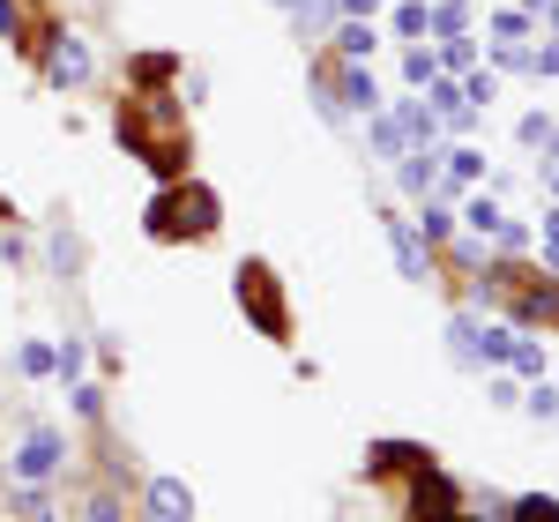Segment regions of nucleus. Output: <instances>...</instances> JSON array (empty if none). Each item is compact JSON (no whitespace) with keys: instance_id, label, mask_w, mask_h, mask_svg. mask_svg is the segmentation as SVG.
Listing matches in <instances>:
<instances>
[{"instance_id":"f257e3e1","label":"nucleus","mask_w":559,"mask_h":522,"mask_svg":"<svg viewBox=\"0 0 559 522\" xmlns=\"http://www.w3.org/2000/svg\"><path fill=\"white\" fill-rule=\"evenodd\" d=\"M120 142H128V157H142L150 173H187V120H179L173 97H128L120 105Z\"/></svg>"},{"instance_id":"f03ea898","label":"nucleus","mask_w":559,"mask_h":522,"mask_svg":"<svg viewBox=\"0 0 559 522\" xmlns=\"http://www.w3.org/2000/svg\"><path fill=\"white\" fill-rule=\"evenodd\" d=\"M210 232H216V194L202 179L165 187V194L150 202V239H210Z\"/></svg>"},{"instance_id":"7ed1b4c3","label":"nucleus","mask_w":559,"mask_h":522,"mask_svg":"<svg viewBox=\"0 0 559 522\" xmlns=\"http://www.w3.org/2000/svg\"><path fill=\"white\" fill-rule=\"evenodd\" d=\"M239 306L254 313V329L269 344H284L292 336V306H284V284H276V269L269 261H239Z\"/></svg>"},{"instance_id":"20e7f679","label":"nucleus","mask_w":559,"mask_h":522,"mask_svg":"<svg viewBox=\"0 0 559 522\" xmlns=\"http://www.w3.org/2000/svg\"><path fill=\"white\" fill-rule=\"evenodd\" d=\"M45 75H52L60 90L90 83V45L75 38V31H52V45H45Z\"/></svg>"},{"instance_id":"39448f33","label":"nucleus","mask_w":559,"mask_h":522,"mask_svg":"<svg viewBox=\"0 0 559 522\" xmlns=\"http://www.w3.org/2000/svg\"><path fill=\"white\" fill-rule=\"evenodd\" d=\"M411 515H418V522H440V515H455V485L440 478L432 463H418V485H411Z\"/></svg>"},{"instance_id":"423d86ee","label":"nucleus","mask_w":559,"mask_h":522,"mask_svg":"<svg viewBox=\"0 0 559 522\" xmlns=\"http://www.w3.org/2000/svg\"><path fill=\"white\" fill-rule=\"evenodd\" d=\"M52 471H60V434H45V426H38V434L23 440V455H15V478L38 485V478H52Z\"/></svg>"},{"instance_id":"0eeeda50","label":"nucleus","mask_w":559,"mask_h":522,"mask_svg":"<svg viewBox=\"0 0 559 522\" xmlns=\"http://www.w3.org/2000/svg\"><path fill=\"white\" fill-rule=\"evenodd\" d=\"M150 515L157 522H194V493H187L179 478H157L150 485Z\"/></svg>"},{"instance_id":"6e6552de","label":"nucleus","mask_w":559,"mask_h":522,"mask_svg":"<svg viewBox=\"0 0 559 522\" xmlns=\"http://www.w3.org/2000/svg\"><path fill=\"white\" fill-rule=\"evenodd\" d=\"M388 239H395V269H403L411 284H426V247H418V232L403 217H388Z\"/></svg>"},{"instance_id":"1a4fd4ad","label":"nucleus","mask_w":559,"mask_h":522,"mask_svg":"<svg viewBox=\"0 0 559 522\" xmlns=\"http://www.w3.org/2000/svg\"><path fill=\"white\" fill-rule=\"evenodd\" d=\"M426 463V448H411V440H388V448H373V471H418Z\"/></svg>"},{"instance_id":"9d476101","label":"nucleus","mask_w":559,"mask_h":522,"mask_svg":"<svg viewBox=\"0 0 559 522\" xmlns=\"http://www.w3.org/2000/svg\"><path fill=\"white\" fill-rule=\"evenodd\" d=\"M448 336H455V358H463V366H471V358H485V329H477V321H455Z\"/></svg>"},{"instance_id":"9b49d317","label":"nucleus","mask_w":559,"mask_h":522,"mask_svg":"<svg viewBox=\"0 0 559 522\" xmlns=\"http://www.w3.org/2000/svg\"><path fill=\"white\" fill-rule=\"evenodd\" d=\"M173 68H179L173 52H142V60H134V75H142L150 90H157V83H173Z\"/></svg>"},{"instance_id":"f8f14e48","label":"nucleus","mask_w":559,"mask_h":522,"mask_svg":"<svg viewBox=\"0 0 559 522\" xmlns=\"http://www.w3.org/2000/svg\"><path fill=\"white\" fill-rule=\"evenodd\" d=\"M508 522H559V500L530 493V500H515V515H508Z\"/></svg>"},{"instance_id":"ddd939ff","label":"nucleus","mask_w":559,"mask_h":522,"mask_svg":"<svg viewBox=\"0 0 559 522\" xmlns=\"http://www.w3.org/2000/svg\"><path fill=\"white\" fill-rule=\"evenodd\" d=\"M344 105L373 112V75H366V68H350V75H344Z\"/></svg>"},{"instance_id":"4468645a","label":"nucleus","mask_w":559,"mask_h":522,"mask_svg":"<svg viewBox=\"0 0 559 522\" xmlns=\"http://www.w3.org/2000/svg\"><path fill=\"white\" fill-rule=\"evenodd\" d=\"M329 15H336V0H299V38H313Z\"/></svg>"},{"instance_id":"2eb2a0df","label":"nucleus","mask_w":559,"mask_h":522,"mask_svg":"<svg viewBox=\"0 0 559 522\" xmlns=\"http://www.w3.org/2000/svg\"><path fill=\"white\" fill-rule=\"evenodd\" d=\"M336 45H344L350 60H358V52H373V23H344V31H336Z\"/></svg>"},{"instance_id":"dca6fc26","label":"nucleus","mask_w":559,"mask_h":522,"mask_svg":"<svg viewBox=\"0 0 559 522\" xmlns=\"http://www.w3.org/2000/svg\"><path fill=\"white\" fill-rule=\"evenodd\" d=\"M373 150H381V157H403V128H395V120H373Z\"/></svg>"},{"instance_id":"f3484780","label":"nucleus","mask_w":559,"mask_h":522,"mask_svg":"<svg viewBox=\"0 0 559 522\" xmlns=\"http://www.w3.org/2000/svg\"><path fill=\"white\" fill-rule=\"evenodd\" d=\"M463 217H471V232H500V224H508V217H500V210H492V202H485V194H477V202H471V210H463Z\"/></svg>"},{"instance_id":"a211bd4d","label":"nucleus","mask_w":559,"mask_h":522,"mask_svg":"<svg viewBox=\"0 0 559 522\" xmlns=\"http://www.w3.org/2000/svg\"><path fill=\"white\" fill-rule=\"evenodd\" d=\"M432 120H440V112H426V105H403V120H395V128H411L418 142H426V134H432Z\"/></svg>"},{"instance_id":"6ab92c4d","label":"nucleus","mask_w":559,"mask_h":522,"mask_svg":"<svg viewBox=\"0 0 559 522\" xmlns=\"http://www.w3.org/2000/svg\"><path fill=\"white\" fill-rule=\"evenodd\" d=\"M395 31H403V38H418V31H426V8H418V0H403V8H395Z\"/></svg>"},{"instance_id":"aec40b11","label":"nucleus","mask_w":559,"mask_h":522,"mask_svg":"<svg viewBox=\"0 0 559 522\" xmlns=\"http://www.w3.org/2000/svg\"><path fill=\"white\" fill-rule=\"evenodd\" d=\"M508 358H515L522 373H545V351H537V344H508Z\"/></svg>"},{"instance_id":"412c9836","label":"nucleus","mask_w":559,"mask_h":522,"mask_svg":"<svg viewBox=\"0 0 559 522\" xmlns=\"http://www.w3.org/2000/svg\"><path fill=\"white\" fill-rule=\"evenodd\" d=\"M15 515H23V522H52V500H38V493H23V500H15Z\"/></svg>"},{"instance_id":"4be33fe9","label":"nucleus","mask_w":559,"mask_h":522,"mask_svg":"<svg viewBox=\"0 0 559 522\" xmlns=\"http://www.w3.org/2000/svg\"><path fill=\"white\" fill-rule=\"evenodd\" d=\"M448 173H455V179H477V150H448Z\"/></svg>"},{"instance_id":"5701e85b","label":"nucleus","mask_w":559,"mask_h":522,"mask_svg":"<svg viewBox=\"0 0 559 522\" xmlns=\"http://www.w3.org/2000/svg\"><path fill=\"white\" fill-rule=\"evenodd\" d=\"M23 31V15H15V0H0V38H15Z\"/></svg>"},{"instance_id":"b1692460","label":"nucleus","mask_w":559,"mask_h":522,"mask_svg":"<svg viewBox=\"0 0 559 522\" xmlns=\"http://www.w3.org/2000/svg\"><path fill=\"white\" fill-rule=\"evenodd\" d=\"M530 68H537V75H559V45H545V52H537Z\"/></svg>"},{"instance_id":"393cba45","label":"nucleus","mask_w":559,"mask_h":522,"mask_svg":"<svg viewBox=\"0 0 559 522\" xmlns=\"http://www.w3.org/2000/svg\"><path fill=\"white\" fill-rule=\"evenodd\" d=\"M545 254L559 261V217H545Z\"/></svg>"},{"instance_id":"a878e982","label":"nucleus","mask_w":559,"mask_h":522,"mask_svg":"<svg viewBox=\"0 0 559 522\" xmlns=\"http://www.w3.org/2000/svg\"><path fill=\"white\" fill-rule=\"evenodd\" d=\"M344 8H350V15H373V0H344Z\"/></svg>"},{"instance_id":"bb28decb","label":"nucleus","mask_w":559,"mask_h":522,"mask_svg":"<svg viewBox=\"0 0 559 522\" xmlns=\"http://www.w3.org/2000/svg\"><path fill=\"white\" fill-rule=\"evenodd\" d=\"M545 150H552V157H559V128H552V134H545Z\"/></svg>"},{"instance_id":"cd10ccee","label":"nucleus","mask_w":559,"mask_h":522,"mask_svg":"<svg viewBox=\"0 0 559 522\" xmlns=\"http://www.w3.org/2000/svg\"><path fill=\"white\" fill-rule=\"evenodd\" d=\"M284 8H299V0H284Z\"/></svg>"}]
</instances>
